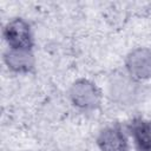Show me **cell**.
<instances>
[{
	"mask_svg": "<svg viewBox=\"0 0 151 151\" xmlns=\"http://www.w3.org/2000/svg\"><path fill=\"white\" fill-rule=\"evenodd\" d=\"M68 99L72 106L80 111H94L101 105L103 93L92 80L79 78L71 84L68 88Z\"/></svg>",
	"mask_w": 151,
	"mask_h": 151,
	"instance_id": "1",
	"label": "cell"
},
{
	"mask_svg": "<svg viewBox=\"0 0 151 151\" xmlns=\"http://www.w3.org/2000/svg\"><path fill=\"white\" fill-rule=\"evenodd\" d=\"M2 38L8 48L32 51L34 38L31 25L20 17L8 20L2 28Z\"/></svg>",
	"mask_w": 151,
	"mask_h": 151,
	"instance_id": "2",
	"label": "cell"
},
{
	"mask_svg": "<svg viewBox=\"0 0 151 151\" xmlns=\"http://www.w3.org/2000/svg\"><path fill=\"white\" fill-rule=\"evenodd\" d=\"M125 70L133 81L151 79V48L139 46L131 50L125 57Z\"/></svg>",
	"mask_w": 151,
	"mask_h": 151,
	"instance_id": "3",
	"label": "cell"
},
{
	"mask_svg": "<svg viewBox=\"0 0 151 151\" xmlns=\"http://www.w3.org/2000/svg\"><path fill=\"white\" fill-rule=\"evenodd\" d=\"M96 144L100 151H130L126 133L118 123L104 126L96 137Z\"/></svg>",
	"mask_w": 151,
	"mask_h": 151,
	"instance_id": "4",
	"label": "cell"
},
{
	"mask_svg": "<svg viewBox=\"0 0 151 151\" xmlns=\"http://www.w3.org/2000/svg\"><path fill=\"white\" fill-rule=\"evenodd\" d=\"M4 64L7 70L15 74H29L35 71V57L32 51L8 48L4 53Z\"/></svg>",
	"mask_w": 151,
	"mask_h": 151,
	"instance_id": "5",
	"label": "cell"
},
{
	"mask_svg": "<svg viewBox=\"0 0 151 151\" xmlns=\"http://www.w3.org/2000/svg\"><path fill=\"white\" fill-rule=\"evenodd\" d=\"M136 151H151V120L143 117L132 118L127 126Z\"/></svg>",
	"mask_w": 151,
	"mask_h": 151,
	"instance_id": "6",
	"label": "cell"
}]
</instances>
